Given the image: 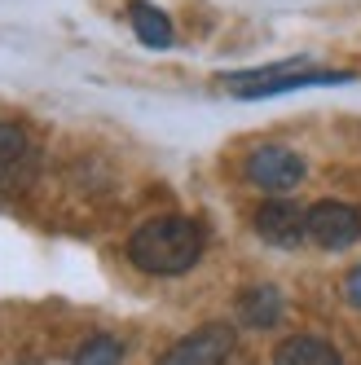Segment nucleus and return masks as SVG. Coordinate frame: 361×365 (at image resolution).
<instances>
[{"label": "nucleus", "mask_w": 361, "mask_h": 365, "mask_svg": "<svg viewBox=\"0 0 361 365\" xmlns=\"http://www.w3.org/2000/svg\"><path fill=\"white\" fill-rule=\"evenodd\" d=\"M308 238L326 251H344L361 238V212L348 202H317L308 207Z\"/></svg>", "instance_id": "nucleus-4"}, {"label": "nucleus", "mask_w": 361, "mask_h": 365, "mask_svg": "<svg viewBox=\"0 0 361 365\" xmlns=\"http://www.w3.org/2000/svg\"><path fill=\"white\" fill-rule=\"evenodd\" d=\"M22 154H27V133H22L18 123L0 119V168L14 163V159H22Z\"/></svg>", "instance_id": "nucleus-11"}, {"label": "nucleus", "mask_w": 361, "mask_h": 365, "mask_svg": "<svg viewBox=\"0 0 361 365\" xmlns=\"http://www.w3.org/2000/svg\"><path fill=\"white\" fill-rule=\"evenodd\" d=\"M247 180L260 185L269 194H282V190H295L304 180V159L287 145H260L247 154Z\"/></svg>", "instance_id": "nucleus-3"}, {"label": "nucleus", "mask_w": 361, "mask_h": 365, "mask_svg": "<svg viewBox=\"0 0 361 365\" xmlns=\"http://www.w3.org/2000/svg\"><path fill=\"white\" fill-rule=\"evenodd\" d=\"M348 299L361 308V269H352V273H348Z\"/></svg>", "instance_id": "nucleus-12"}, {"label": "nucleus", "mask_w": 361, "mask_h": 365, "mask_svg": "<svg viewBox=\"0 0 361 365\" xmlns=\"http://www.w3.org/2000/svg\"><path fill=\"white\" fill-rule=\"evenodd\" d=\"M119 356H123V344L111 334H93L88 344L75 352V361H119Z\"/></svg>", "instance_id": "nucleus-10"}, {"label": "nucleus", "mask_w": 361, "mask_h": 365, "mask_svg": "<svg viewBox=\"0 0 361 365\" xmlns=\"http://www.w3.org/2000/svg\"><path fill=\"white\" fill-rule=\"evenodd\" d=\"M203 255V225L190 216H159L146 220L133 238H128V259L154 277H176L190 273Z\"/></svg>", "instance_id": "nucleus-1"}, {"label": "nucleus", "mask_w": 361, "mask_h": 365, "mask_svg": "<svg viewBox=\"0 0 361 365\" xmlns=\"http://www.w3.org/2000/svg\"><path fill=\"white\" fill-rule=\"evenodd\" d=\"M278 361L282 365H335L340 361V348H330L326 339H317V334H295V339H287V344L278 348Z\"/></svg>", "instance_id": "nucleus-8"}, {"label": "nucleus", "mask_w": 361, "mask_h": 365, "mask_svg": "<svg viewBox=\"0 0 361 365\" xmlns=\"http://www.w3.org/2000/svg\"><path fill=\"white\" fill-rule=\"evenodd\" d=\"M238 312H243L247 326L269 330V326L282 322V291L278 286H251V291H243V299H238Z\"/></svg>", "instance_id": "nucleus-7"}, {"label": "nucleus", "mask_w": 361, "mask_h": 365, "mask_svg": "<svg viewBox=\"0 0 361 365\" xmlns=\"http://www.w3.org/2000/svg\"><path fill=\"white\" fill-rule=\"evenodd\" d=\"M128 22H133V31L146 48H168L172 44V22L163 9H154V5H133L128 9Z\"/></svg>", "instance_id": "nucleus-9"}, {"label": "nucleus", "mask_w": 361, "mask_h": 365, "mask_svg": "<svg viewBox=\"0 0 361 365\" xmlns=\"http://www.w3.org/2000/svg\"><path fill=\"white\" fill-rule=\"evenodd\" d=\"M255 233L273 247H300L308 238V212H300L287 198H269L260 212H255Z\"/></svg>", "instance_id": "nucleus-5"}, {"label": "nucleus", "mask_w": 361, "mask_h": 365, "mask_svg": "<svg viewBox=\"0 0 361 365\" xmlns=\"http://www.w3.org/2000/svg\"><path fill=\"white\" fill-rule=\"evenodd\" d=\"M234 352V330L229 326H203L194 334H185L176 348H168L172 365H220Z\"/></svg>", "instance_id": "nucleus-6"}, {"label": "nucleus", "mask_w": 361, "mask_h": 365, "mask_svg": "<svg viewBox=\"0 0 361 365\" xmlns=\"http://www.w3.org/2000/svg\"><path fill=\"white\" fill-rule=\"evenodd\" d=\"M348 71H313L304 62H278L265 71H243L220 80V88L238 93V97H278V93H295V88H313V84H348Z\"/></svg>", "instance_id": "nucleus-2"}]
</instances>
